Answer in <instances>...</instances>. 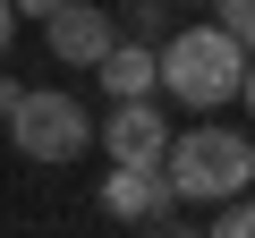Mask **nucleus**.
Masks as SVG:
<instances>
[{
  "instance_id": "f257e3e1",
  "label": "nucleus",
  "mask_w": 255,
  "mask_h": 238,
  "mask_svg": "<svg viewBox=\"0 0 255 238\" xmlns=\"http://www.w3.org/2000/svg\"><path fill=\"white\" fill-rule=\"evenodd\" d=\"M247 51L255 43L230 34V26H179L162 43V94L187 102V111H221V102L247 94Z\"/></svg>"
},
{
  "instance_id": "f03ea898",
  "label": "nucleus",
  "mask_w": 255,
  "mask_h": 238,
  "mask_svg": "<svg viewBox=\"0 0 255 238\" xmlns=\"http://www.w3.org/2000/svg\"><path fill=\"white\" fill-rule=\"evenodd\" d=\"M170 179H179V204H230V196L255 187V145L238 128H221V119L179 128L170 136Z\"/></svg>"
},
{
  "instance_id": "7ed1b4c3",
  "label": "nucleus",
  "mask_w": 255,
  "mask_h": 238,
  "mask_svg": "<svg viewBox=\"0 0 255 238\" xmlns=\"http://www.w3.org/2000/svg\"><path fill=\"white\" fill-rule=\"evenodd\" d=\"M9 136H17V153H26V162H77L85 145H102V119H85V102H77V94L34 85V94L9 111Z\"/></svg>"
},
{
  "instance_id": "20e7f679",
  "label": "nucleus",
  "mask_w": 255,
  "mask_h": 238,
  "mask_svg": "<svg viewBox=\"0 0 255 238\" xmlns=\"http://www.w3.org/2000/svg\"><path fill=\"white\" fill-rule=\"evenodd\" d=\"M102 213H111V221L170 230V221H179V179H170V162H111V179H102Z\"/></svg>"
},
{
  "instance_id": "39448f33",
  "label": "nucleus",
  "mask_w": 255,
  "mask_h": 238,
  "mask_svg": "<svg viewBox=\"0 0 255 238\" xmlns=\"http://www.w3.org/2000/svg\"><path fill=\"white\" fill-rule=\"evenodd\" d=\"M102 153L111 162H170V111L153 94H119L102 111Z\"/></svg>"
},
{
  "instance_id": "423d86ee",
  "label": "nucleus",
  "mask_w": 255,
  "mask_h": 238,
  "mask_svg": "<svg viewBox=\"0 0 255 238\" xmlns=\"http://www.w3.org/2000/svg\"><path fill=\"white\" fill-rule=\"evenodd\" d=\"M43 34H51V60H68V68H102V51H111L128 26H119V9L68 0V9H51V17H43Z\"/></svg>"
},
{
  "instance_id": "0eeeda50",
  "label": "nucleus",
  "mask_w": 255,
  "mask_h": 238,
  "mask_svg": "<svg viewBox=\"0 0 255 238\" xmlns=\"http://www.w3.org/2000/svg\"><path fill=\"white\" fill-rule=\"evenodd\" d=\"M102 94L119 102V94H162V43H136V34H119L111 51H102Z\"/></svg>"
},
{
  "instance_id": "6e6552de",
  "label": "nucleus",
  "mask_w": 255,
  "mask_h": 238,
  "mask_svg": "<svg viewBox=\"0 0 255 238\" xmlns=\"http://www.w3.org/2000/svg\"><path fill=\"white\" fill-rule=\"evenodd\" d=\"M170 9H179V0H119V26L136 34V43H170V34H179Z\"/></svg>"
},
{
  "instance_id": "1a4fd4ad",
  "label": "nucleus",
  "mask_w": 255,
  "mask_h": 238,
  "mask_svg": "<svg viewBox=\"0 0 255 238\" xmlns=\"http://www.w3.org/2000/svg\"><path fill=\"white\" fill-rule=\"evenodd\" d=\"M213 230H221V238H255V187L230 196V204H213Z\"/></svg>"
},
{
  "instance_id": "9d476101",
  "label": "nucleus",
  "mask_w": 255,
  "mask_h": 238,
  "mask_svg": "<svg viewBox=\"0 0 255 238\" xmlns=\"http://www.w3.org/2000/svg\"><path fill=\"white\" fill-rule=\"evenodd\" d=\"M213 9H221V26H230V34H247V43H255V0H213Z\"/></svg>"
},
{
  "instance_id": "9b49d317",
  "label": "nucleus",
  "mask_w": 255,
  "mask_h": 238,
  "mask_svg": "<svg viewBox=\"0 0 255 238\" xmlns=\"http://www.w3.org/2000/svg\"><path fill=\"white\" fill-rule=\"evenodd\" d=\"M17 102H26V85H17V77H0V128H9V111H17Z\"/></svg>"
},
{
  "instance_id": "f8f14e48",
  "label": "nucleus",
  "mask_w": 255,
  "mask_h": 238,
  "mask_svg": "<svg viewBox=\"0 0 255 238\" xmlns=\"http://www.w3.org/2000/svg\"><path fill=\"white\" fill-rule=\"evenodd\" d=\"M9 34H17V0H0V51H9Z\"/></svg>"
},
{
  "instance_id": "ddd939ff",
  "label": "nucleus",
  "mask_w": 255,
  "mask_h": 238,
  "mask_svg": "<svg viewBox=\"0 0 255 238\" xmlns=\"http://www.w3.org/2000/svg\"><path fill=\"white\" fill-rule=\"evenodd\" d=\"M51 9H68V0H17V17H51Z\"/></svg>"
},
{
  "instance_id": "4468645a",
  "label": "nucleus",
  "mask_w": 255,
  "mask_h": 238,
  "mask_svg": "<svg viewBox=\"0 0 255 238\" xmlns=\"http://www.w3.org/2000/svg\"><path fill=\"white\" fill-rule=\"evenodd\" d=\"M238 102H247V111H255V51H247V94H238Z\"/></svg>"
}]
</instances>
